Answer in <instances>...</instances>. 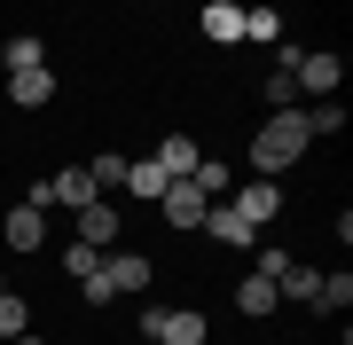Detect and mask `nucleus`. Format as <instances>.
Masks as SVG:
<instances>
[{
    "label": "nucleus",
    "instance_id": "obj_20",
    "mask_svg": "<svg viewBox=\"0 0 353 345\" xmlns=\"http://www.w3.org/2000/svg\"><path fill=\"white\" fill-rule=\"evenodd\" d=\"M259 94H267V110H275V118H283V110H299V79H290V71H267V79H259Z\"/></svg>",
    "mask_w": 353,
    "mask_h": 345
},
{
    "label": "nucleus",
    "instance_id": "obj_13",
    "mask_svg": "<svg viewBox=\"0 0 353 345\" xmlns=\"http://www.w3.org/2000/svg\"><path fill=\"white\" fill-rule=\"evenodd\" d=\"M0 63H8V79H16V71H48V39H32V32H16L8 48H0Z\"/></svg>",
    "mask_w": 353,
    "mask_h": 345
},
{
    "label": "nucleus",
    "instance_id": "obj_21",
    "mask_svg": "<svg viewBox=\"0 0 353 345\" xmlns=\"http://www.w3.org/2000/svg\"><path fill=\"white\" fill-rule=\"evenodd\" d=\"M243 39L275 48V39H283V16H275V8H243Z\"/></svg>",
    "mask_w": 353,
    "mask_h": 345
},
{
    "label": "nucleus",
    "instance_id": "obj_6",
    "mask_svg": "<svg viewBox=\"0 0 353 345\" xmlns=\"http://www.w3.org/2000/svg\"><path fill=\"white\" fill-rule=\"evenodd\" d=\"M204 228H212V243H228V251H259V228H243L236 205H204Z\"/></svg>",
    "mask_w": 353,
    "mask_h": 345
},
{
    "label": "nucleus",
    "instance_id": "obj_24",
    "mask_svg": "<svg viewBox=\"0 0 353 345\" xmlns=\"http://www.w3.org/2000/svg\"><path fill=\"white\" fill-rule=\"evenodd\" d=\"M87 180H94L102 196H110V189H126V157H94V165H87Z\"/></svg>",
    "mask_w": 353,
    "mask_h": 345
},
{
    "label": "nucleus",
    "instance_id": "obj_23",
    "mask_svg": "<svg viewBox=\"0 0 353 345\" xmlns=\"http://www.w3.org/2000/svg\"><path fill=\"white\" fill-rule=\"evenodd\" d=\"M24 330H32V306L16 291H0V337H24Z\"/></svg>",
    "mask_w": 353,
    "mask_h": 345
},
{
    "label": "nucleus",
    "instance_id": "obj_26",
    "mask_svg": "<svg viewBox=\"0 0 353 345\" xmlns=\"http://www.w3.org/2000/svg\"><path fill=\"white\" fill-rule=\"evenodd\" d=\"M63 267H71V275H94V267H102V251H94V243H71Z\"/></svg>",
    "mask_w": 353,
    "mask_h": 345
},
{
    "label": "nucleus",
    "instance_id": "obj_22",
    "mask_svg": "<svg viewBox=\"0 0 353 345\" xmlns=\"http://www.w3.org/2000/svg\"><path fill=\"white\" fill-rule=\"evenodd\" d=\"M196 189H204V205H220V196H228V165H220V157H196Z\"/></svg>",
    "mask_w": 353,
    "mask_h": 345
},
{
    "label": "nucleus",
    "instance_id": "obj_5",
    "mask_svg": "<svg viewBox=\"0 0 353 345\" xmlns=\"http://www.w3.org/2000/svg\"><path fill=\"white\" fill-rule=\"evenodd\" d=\"M102 275H110L118 298H141L150 291V251H102Z\"/></svg>",
    "mask_w": 353,
    "mask_h": 345
},
{
    "label": "nucleus",
    "instance_id": "obj_4",
    "mask_svg": "<svg viewBox=\"0 0 353 345\" xmlns=\"http://www.w3.org/2000/svg\"><path fill=\"white\" fill-rule=\"evenodd\" d=\"M299 94H314V103H338V79H345V63L338 55H299Z\"/></svg>",
    "mask_w": 353,
    "mask_h": 345
},
{
    "label": "nucleus",
    "instance_id": "obj_11",
    "mask_svg": "<svg viewBox=\"0 0 353 345\" xmlns=\"http://www.w3.org/2000/svg\"><path fill=\"white\" fill-rule=\"evenodd\" d=\"M0 228H8V243H16V251H24V259H32V251H39V243H48V212H32V205H16L8 220H0Z\"/></svg>",
    "mask_w": 353,
    "mask_h": 345
},
{
    "label": "nucleus",
    "instance_id": "obj_15",
    "mask_svg": "<svg viewBox=\"0 0 353 345\" xmlns=\"http://www.w3.org/2000/svg\"><path fill=\"white\" fill-rule=\"evenodd\" d=\"M299 126H306V141L345 134V103H306V110H299Z\"/></svg>",
    "mask_w": 353,
    "mask_h": 345
},
{
    "label": "nucleus",
    "instance_id": "obj_17",
    "mask_svg": "<svg viewBox=\"0 0 353 345\" xmlns=\"http://www.w3.org/2000/svg\"><path fill=\"white\" fill-rule=\"evenodd\" d=\"M204 39H243V8L236 0H212L204 8Z\"/></svg>",
    "mask_w": 353,
    "mask_h": 345
},
{
    "label": "nucleus",
    "instance_id": "obj_2",
    "mask_svg": "<svg viewBox=\"0 0 353 345\" xmlns=\"http://www.w3.org/2000/svg\"><path fill=\"white\" fill-rule=\"evenodd\" d=\"M141 330H150L157 345H204L212 322H204L196 306H150V314H141Z\"/></svg>",
    "mask_w": 353,
    "mask_h": 345
},
{
    "label": "nucleus",
    "instance_id": "obj_16",
    "mask_svg": "<svg viewBox=\"0 0 353 345\" xmlns=\"http://www.w3.org/2000/svg\"><path fill=\"white\" fill-rule=\"evenodd\" d=\"M165 189H173V180L157 173V157H141V165H126V196H141V205H157Z\"/></svg>",
    "mask_w": 353,
    "mask_h": 345
},
{
    "label": "nucleus",
    "instance_id": "obj_27",
    "mask_svg": "<svg viewBox=\"0 0 353 345\" xmlns=\"http://www.w3.org/2000/svg\"><path fill=\"white\" fill-rule=\"evenodd\" d=\"M8 345H48V337H32V330H24V337H8Z\"/></svg>",
    "mask_w": 353,
    "mask_h": 345
},
{
    "label": "nucleus",
    "instance_id": "obj_14",
    "mask_svg": "<svg viewBox=\"0 0 353 345\" xmlns=\"http://www.w3.org/2000/svg\"><path fill=\"white\" fill-rule=\"evenodd\" d=\"M48 94H55V71H16V79H8V103H16V110H39Z\"/></svg>",
    "mask_w": 353,
    "mask_h": 345
},
{
    "label": "nucleus",
    "instance_id": "obj_3",
    "mask_svg": "<svg viewBox=\"0 0 353 345\" xmlns=\"http://www.w3.org/2000/svg\"><path fill=\"white\" fill-rule=\"evenodd\" d=\"M275 212H283L275 180H243V189H236V220H243V228H275Z\"/></svg>",
    "mask_w": 353,
    "mask_h": 345
},
{
    "label": "nucleus",
    "instance_id": "obj_25",
    "mask_svg": "<svg viewBox=\"0 0 353 345\" xmlns=\"http://www.w3.org/2000/svg\"><path fill=\"white\" fill-rule=\"evenodd\" d=\"M79 291H87V306H110V298H118V291H110V275H102V267H94V275H79Z\"/></svg>",
    "mask_w": 353,
    "mask_h": 345
},
{
    "label": "nucleus",
    "instance_id": "obj_9",
    "mask_svg": "<svg viewBox=\"0 0 353 345\" xmlns=\"http://www.w3.org/2000/svg\"><path fill=\"white\" fill-rule=\"evenodd\" d=\"M196 157H204V149H196L189 134H165V141H157V173H165V180H189Z\"/></svg>",
    "mask_w": 353,
    "mask_h": 345
},
{
    "label": "nucleus",
    "instance_id": "obj_1",
    "mask_svg": "<svg viewBox=\"0 0 353 345\" xmlns=\"http://www.w3.org/2000/svg\"><path fill=\"white\" fill-rule=\"evenodd\" d=\"M299 157H306V126H299V110L267 118L259 141H252V173H259V180H275L283 165H299Z\"/></svg>",
    "mask_w": 353,
    "mask_h": 345
},
{
    "label": "nucleus",
    "instance_id": "obj_7",
    "mask_svg": "<svg viewBox=\"0 0 353 345\" xmlns=\"http://www.w3.org/2000/svg\"><path fill=\"white\" fill-rule=\"evenodd\" d=\"M157 205H165V220H173V228H204V189H196V180H173Z\"/></svg>",
    "mask_w": 353,
    "mask_h": 345
},
{
    "label": "nucleus",
    "instance_id": "obj_10",
    "mask_svg": "<svg viewBox=\"0 0 353 345\" xmlns=\"http://www.w3.org/2000/svg\"><path fill=\"white\" fill-rule=\"evenodd\" d=\"M48 189H55V205H71V212H87V205H102V189L87 180V165H63V173L48 180Z\"/></svg>",
    "mask_w": 353,
    "mask_h": 345
},
{
    "label": "nucleus",
    "instance_id": "obj_18",
    "mask_svg": "<svg viewBox=\"0 0 353 345\" xmlns=\"http://www.w3.org/2000/svg\"><path fill=\"white\" fill-rule=\"evenodd\" d=\"M353 306V275L338 267V275H322V291H314V314H345Z\"/></svg>",
    "mask_w": 353,
    "mask_h": 345
},
{
    "label": "nucleus",
    "instance_id": "obj_19",
    "mask_svg": "<svg viewBox=\"0 0 353 345\" xmlns=\"http://www.w3.org/2000/svg\"><path fill=\"white\" fill-rule=\"evenodd\" d=\"M275 291H283V298H299V306H314V291H322V275H314V267H299V259H290Z\"/></svg>",
    "mask_w": 353,
    "mask_h": 345
},
{
    "label": "nucleus",
    "instance_id": "obj_12",
    "mask_svg": "<svg viewBox=\"0 0 353 345\" xmlns=\"http://www.w3.org/2000/svg\"><path fill=\"white\" fill-rule=\"evenodd\" d=\"M118 228H126V220H118V205H87V212H79V243H94V251H110Z\"/></svg>",
    "mask_w": 353,
    "mask_h": 345
},
{
    "label": "nucleus",
    "instance_id": "obj_8",
    "mask_svg": "<svg viewBox=\"0 0 353 345\" xmlns=\"http://www.w3.org/2000/svg\"><path fill=\"white\" fill-rule=\"evenodd\" d=\"M275 298H283V291H275V275H259V267L236 282V314H252V322H267V314H275Z\"/></svg>",
    "mask_w": 353,
    "mask_h": 345
}]
</instances>
